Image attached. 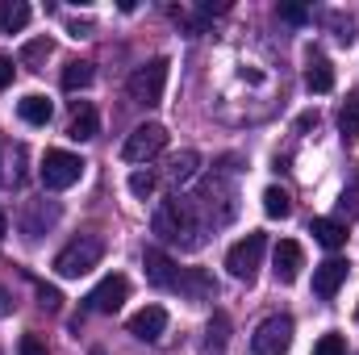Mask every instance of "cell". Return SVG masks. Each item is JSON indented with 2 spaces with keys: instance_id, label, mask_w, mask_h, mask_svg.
Here are the masks:
<instances>
[{
  "instance_id": "6da1fadb",
  "label": "cell",
  "mask_w": 359,
  "mask_h": 355,
  "mask_svg": "<svg viewBox=\"0 0 359 355\" xmlns=\"http://www.w3.org/2000/svg\"><path fill=\"white\" fill-rule=\"evenodd\" d=\"M151 230L163 239V243H172V247H184V251H196L205 239H201V222H196V213H192V205L188 201H163L159 209H155V217H151Z\"/></svg>"
},
{
  "instance_id": "7a4b0ae2",
  "label": "cell",
  "mask_w": 359,
  "mask_h": 355,
  "mask_svg": "<svg viewBox=\"0 0 359 355\" xmlns=\"http://www.w3.org/2000/svg\"><path fill=\"white\" fill-rule=\"evenodd\" d=\"M100 260H104V239H96V234H80V239H72V243L55 255V272H59L63 280H76V276L92 272Z\"/></svg>"
},
{
  "instance_id": "3957f363",
  "label": "cell",
  "mask_w": 359,
  "mask_h": 355,
  "mask_svg": "<svg viewBox=\"0 0 359 355\" xmlns=\"http://www.w3.org/2000/svg\"><path fill=\"white\" fill-rule=\"evenodd\" d=\"M168 59H151V63H142V67H134L130 72V80H126V92H130V100L134 105H142V109H155L159 100H163V88H168Z\"/></svg>"
},
{
  "instance_id": "277c9868",
  "label": "cell",
  "mask_w": 359,
  "mask_h": 355,
  "mask_svg": "<svg viewBox=\"0 0 359 355\" xmlns=\"http://www.w3.org/2000/svg\"><path fill=\"white\" fill-rule=\"evenodd\" d=\"M264 251H268V239L259 234V230H251L247 239H238L230 251H226V267H230V276L234 280H255V272H259V260H264Z\"/></svg>"
},
{
  "instance_id": "5b68a950",
  "label": "cell",
  "mask_w": 359,
  "mask_h": 355,
  "mask_svg": "<svg viewBox=\"0 0 359 355\" xmlns=\"http://www.w3.org/2000/svg\"><path fill=\"white\" fill-rule=\"evenodd\" d=\"M38 176H42V184H46L50 192H63V188L80 184V176H84V159L72 155V151H46Z\"/></svg>"
},
{
  "instance_id": "8992f818",
  "label": "cell",
  "mask_w": 359,
  "mask_h": 355,
  "mask_svg": "<svg viewBox=\"0 0 359 355\" xmlns=\"http://www.w3.org/2000/svg\"><path fill=\"white\" fill-rule=\"evenodd\" d=\"M288 347H292V318L288 314H271L251 335V351L255 355H288Z\"/></svg>"
},
{
  "instance_id": "52a82bcc",
  "label": "cell",
  "mask_w": 359,
  "mask_h": 355,
  "mask_svg": "<svg viewBox=\"0 0 359 355\" xmlns=\"http://www.w3.org/2000/svg\"><path fill=\"white\" fill-rule=\"evenodd\" d=\"M163 147H168V130H163L159 121H147V126H138V130L126 138L121 159H126V163H147V159H155Z\"/></svg>"
},
{
  "instance_id": "ba28073f",
  "label": "cell",
  "mask_w": 359,
  "mask_h": 355,
  "mask_svg": "<svg viewBox=\"0 0 359 355\" xmlns=\"http://www.w3.org/2000/svg\"><path fill=\"white\" fill-rule=\"evenodd\" d=\"M126 297H130V280L126 276H104L88 297H84V309L88 314H117Z\"/></svg>"
},
{
  "instance_id": "9c48e42d",
  "label": "cell",
  "mask_w": 359,
  "mask_h": 355,
  "mask_svg": "<svg viewBox=\"0 0 359 355\" xmlns=\"http://www.w3.org/2000/svg\"><path fill=\"white\" fill-rule=\"evenodd\" d=\"M163 330H168V309H163V305H142V309L130 318V335L142 339V343L163 339Z\"/></svg>"
},
{
  "instance_id": "30bf717a",
  "label": "cell",
  "mask_w": 359,
  "mask_h": 355,
  "mask_svg": "<svg viewBox=\"0 0 359 355\" xmlns=\"http://www.w3.org/2000/svg\"><path fill=\"white\" fill-rule=\"evenodd\" d=\"M347 272H351L347 260H326V264H318L313 267V293H318L322 301H334L339 288H343V280H347Z\"/></svg>"
},
{
  "instance_id": "8fae6325",
  "label": "cell",
  "mask_w": 359,
  "mask_h": 355,
  "mask_svg": "<svg viewBox=\"0 0 359 355\" xmlns=\"http://www.w3.org/2000/svg\"><path fill=\"white\" fill-rule=\"evenodd\" d=\"M142 267H147V280H151L155 288H176L180 284L176 264H172L159 247H147V251H142Z\"/></svg>"
},
{
  "instance_id": "7c38bea8",
  "label": "cell",
  "mask_w": 359,
  "mask_h": 355,
  "mask_svg": "<svg viewBox=\"0 0 359 355\" xmlns=\"http://www.w3.org/2000/svg\"><path fill=\"white\" fill-rule=\"evenodd\" d=\"M276 280L280 284H292L297 276H301V267H305V251H301V243H292V239H284L280 247H276Z\"/></svg>"
},
{
  "instance_id": "4fadbf2b",
  "label": "cell",
  "mask_w": 359,
  "mask_h": 355,
  "mask_svg": "<svg viewBox=\"0 0 359 355\" xmlns=\"http://www.w3.org/2000/svg\"><path fill=\"white\" fill-rule=\"evenodd\" d=\"M96 134H100V117H96V109H92V105H80V100H76V113H72L67 138H72V142H92Z\"/></svg>"
},
{
  "instance_id": "5bb4252c",
  "label": "cell",
  "mask_w": 359,
  "mask_h": 355,
  "mask_svg": "<svg viewBox=\"0 0 359 355\" xmlns=\"http://www.w3.org/2000/svg\"><path fill=\"white\" fill-rule=\"evenodd\" d=\"M305 88L309 92H330L334 88V67H330V59L318 55V51H309V63H305Z\"/></svg>"
},
{
  "instance_id": "9a60e30c",
  "label": "cell",
  "mask_w": 359,
  "mask_h": 355,
  "mask_svg": "<svg viewBox=\"0 0 359 355\" xmlns=\"http://www.w3.org/2000/svg\"><path fill=\"white\" fill-rule=\"evenodd\" d=\"M309 234H313L326 251H339V247L347 243V226L334 222V217H313V222H309Z\"/></svg>"
},
{
  "instance_id": "2e32d148",
  "label": "cell",
  "mask_w": 359,
  "mask_h": 355,
  "mask_svg": "<svg viewBox=\"0 0 359 355\" xmlns=\"http://www.w3.org/2000/svg\"><path fill=\"white\" fill-rule=\"evenodd\" d=\"M17 113H21V121H25V126H46L55 109H50V100H46L42 92H29V96H21V100H17Z\"/></svg>"
},
{
  "instance_id": "e0dca14e",
  "label": "cell",
  "mask_w": 359,
  "mask_h": 355,
  "mask_svg": "<svg viewBox=\"0 0 359 355\" xmlns=\"http://www.w3.org/2000/svg\"><path fill=\"white\" fill-rule=\"evenodd\" d=\"M29 17H34V8L25 0H0V29L4 34H21L29 25Z\"/></svg>"
},
{
  "instance_id": "ac0fdd59",
  "label": "cell",
  "mask_w": 359,
  "mask_h": 355,
  "mask_svg": "<svg viewBox=\"0 0 359 355\" xmlns=\"http://www.w3.org/2000/svg\"><path fill=\"white\" fill-rule=\"evenodd\" d=\"M55 222H59V205H38L34 213L21 217V230H25L29 239H38V234H42L46 226H55Z\"/></svg>"
},
{
  "instance_id": "d6986e66",
  "label": "cell",
  "mask_w": 359,
  "mask_h": 355,
  "mask_svg": "<svg viewBox=\"0 0 359 355\" xmlns=\"http://www.w3.org/2000/svg\"><path fill=\"white\" fill-rule=\"evenodd\" d=\"M92 76H96V72H92V63H84V59H72V63L63 67V88H67V92H84L92 84Z\"/></svg>"
},
{
  "instance_id": "ffe728a7",
  "label": "cell",
  "mask_w": 359,
  "mask_h": 355,
  "mask_svg": "<svg viewBox=\"0 0 359 355\" xmlns=\"http://www.w3.org/2000/svg\"><path fill=\"white\" fill-rule=\"evenodd\" d=\"M339 130H343V138H347V142L359 134V88L351 92V96L343 100V109H339Z\"/></svg>"
},
{
  "instance_id": "44dd1931",
  "label": "cell",
  "mask_w": 359,
  "mask_h": 355,
  "mask_svg": "<svg viewBox=\"0 0 359 355\" xmlns=\"http://www.w3.org/2000/svg\"><path fill=\"white\" fill-rule=\"evenodd\" d=\"M196 168H201V155H196V151H184V155H176V159H172L168 180H172V184H188V180L196 176Z\"/></svg>"
},
{
  "instance_id": "7402d4cb",
  "label": "cell",
  "mask_w": 359,
  "mask_h": 355,
  "mask_svg": "<svg viewBox=\"0 0 359 355\" xmlns=\"http://www.w3.org/2000/svg\"><path fill=\"white\" fill-rule=\"evenodd\" d=\"M176 288H184L192 301H209V297H213V280H209L205 272H188V276H180Z\"/></svg>"
},
{
  "instance_id": "603a6c76",
  "label": "cell",
  "mask_w": 359,
  "mask_h": 355,
  "mask_svg": "<svg viewBox=\"0 0 359 355\" xmlns=\"http://www.w3.org/2000/svg\"><path fill=\"white\" fill-rule=\"evenodd\" d=\"M264 213H268V217H288V213H292V201H288L284 188H276V184L264 188Z\"/></svg>"
},
{
  "instance_id": "cb8c5ba5",
  "label": "cell",
  "mask_w": 359,
  "mask_h": 355,
  "mask_svg": "<svg viewBox=\"0 0 359 355\" xmlns=\"http://www.w3.org/2000/svg\"><path fill=\"white\" fill-rule=\"evenodd\" d=\"M326 25L334 29V38H339L343 46H351V42H355V21H351V17H339V13H326Z\"/></svg>"
},
{
  "instance_id": "d4e9b609",
  "label": "cell",
  "mask_w": 359,
  "mask_h": 355,
  "mask_svg": "<svg viewBox=\"0 0 359 355\" xmlns=\"http://www.w3.org/2000/svg\"><path fill=\"white\" fill-rule=\"evenodd\" d=\"M46 55H50V38H34V42H29V46H25V51H21V63H25V67H34V72H38V63H42V59H46Z\"/></svg>"
},
{
  "instance_id": "484cf974",
  "label": "cell",
  "mask_w": 359,
  "mask_h": 355,
  "mask_svg": "<svg viewBox=\"0 0 359 355\" xmlns=\"http://www.w3.org/2000/svg\"><path fill=\"white\" fill-rule=\"evenodd\" d=\"M313 355H347V339L330 330V335H322V339L313 343Z\"/></svg>"
},
{
  "instance_id": "4316f807",
  "label": "cell",
  "mask_w": 359,
  "mask_h": 355,
  "mask_svg": "<svg viewBox=\"0 0 359 355\" xmlns=\"http://www.w3.org/2000/svg\"><path fill=\"white\" fill-rule=\"evenodd\" d=\"M130 192H134L138 201H147V196L155 192V176H151V172H134V176H130Z\"/></svg>"
},
{
  "instance_id": "83f0119b",
  "label": "cell",
  "mask_w": 359,
  "mask_h": 355,
  "mask_svg": "<svg viewBox=\"0 0 359 355\" xmlns=\"http://www.w3.org/2000/svg\"><path fill=\"white\" fill-rule=\"evenodd\" d=\"M276 13H280L284 21H292V25H305V21H309V8H301V4H276Z\"/></svg>"
},
{
  "instance_id": "f1b7e54d",
  "label": "cell",
  "mask_w": 359,
  "mask_h": 355,
  "mask_svg": "<svg viewBox=\"0 0 359 355\" xmlns=\"http://www.w3.org/2000/svg\"><path fill=\"white\" fill-rule=\"evenodd\" d=\"M226 314H213V322H209V347H222L226 343Z\"/></svg>"
},
{
  "instance_id": "f546056e",
  "label": "cell",
  "mask_w": 359,
  "mask_h": 355,
  "mask_svg": "<svg viewBox=\"0 0 359 355\" xmlns=\"http://www.w3.org/2000/svg\"><path fill=\"white\" fill-rule=\"evenodd\" d=\"M38 301H42L46 309H59V305H63V297H59V288H50V284H38Z\"/></svg>"
},
{
  "instance_id": "4dcf8cb0",
  "label": "cell",
  "mask_w": 359,
  "mask_h": 355,
  "mask_svg": "<svg viewBox=\"0 0 359 355\" xmlns=\"http://www.w3.org/2000/svg\"><path fill=\"white\" fill-rule=\"evenodd\" d=\"M21 355H50V351L42 347V339H38V335H25V339H21Z\"/></svg>"
},
{
  "instance_id": "1f68e13d",
  "label": "cell",
  "mask_w": 359,
  "mask_h": 355,
  "mask_svg": "<svg viewBox=\"0 0 359 355\" xmlns=\"http://www.w3.org/2000/svg\"><path fill=\"white\" fill-rule=\"evenodd\" d=\"M8 84H13V59H4V55H0V92L8 88Z\"/></svg>"
},
{
  "instance_id": "d6a6232c",
  "label": "cell",
  "mask_w": 359,
  "mask_h": 355,
  "mask_svg": "<svg viewBox=\"0 0 359 355\" xmlns=\"http://www.w3.org/2000/svg\"><path fill=\"white\" fill-rule=\"evenodd\" d=\"M309 126H318V113H301L297 117V130H309Z\"/></svg>"
},
{
  "instance_id": "836d02e7",
  "label": "cell",
  "mask_w": 359,
  "mask_h": 355,
  "mask_svg": "<svg viewBox=\"0 0 359 355\" xmlns=\"http://www.w3.org/2000/svg\"><path fill=\"white\" fill-rule=\"evenodd\" d=\"M88 29H92L88 21H72V34H76V38H88Z\"/></svg>"
},
{
  "instance_id": "e575fe53",
  "label": "cell",
  "mask_w": 359,
  "mask_h": 355,
  "mask_svg": "<svg viewBox=\"0 0 359 355\" xmlns=\"http://www.w3.org/2000/svg\"><path fill=\"white\" fill-rule=\"evenodd\" d=\"M4 234H8V213L0 209V239H4Z\"/></svg>"
},
{
  "instance_id": "d590c367",
  "label": "cell",
  "mask_w": 359,
  "mask_h": 355,
  "mask_svg": "<svg viewBox=\"0 0 359 355\" xmlns=\"http://www.w3.org/2000/svg\"><path fill=\"white\" fill-rule=\"evenodd\" d=\"M92 355H104V351H92Z\"/></svg>"
}]
</instances>
